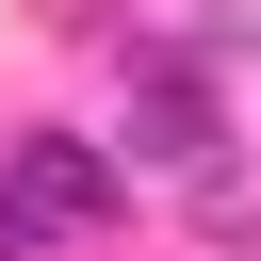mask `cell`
<instances>
[{"label":"cell","mask_w":261,"mask_h":261,"mask_svg":"<svg viewBox=\"0 0 261 261\" xmlns=\"http://www.w3.org/2000/svg\"><path fill=\"white\" fill-rule=\"evenodd\" d=\"M130 163H212V82L179 49H147V82H130Z\"/></svg>","instance_id":"1"}]
</instances>
